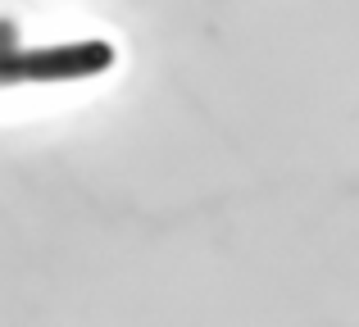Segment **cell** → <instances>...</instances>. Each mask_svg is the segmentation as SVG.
Instances as JSON below:
<instances>
[{
	"mask_svg": "<svg viewBox=\"0 0 359 327\" xmlns=\"http://www.w3.org/2000/svg\"><path fill=\"white\" fill-rule=\"evenodd\" d=\"M109 41H64L36 50H0V82H82L114 69Z\"/></svg>",
	"mask_w": 359,
	"mask_h": 327,
	"instance_id": "obj_1",
	"label": "cell"
}]
</instances>
